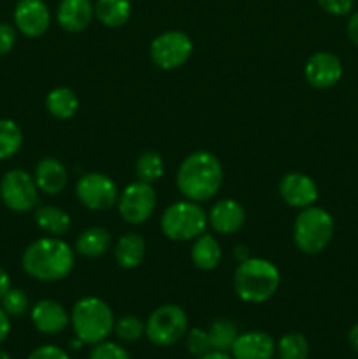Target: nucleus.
<instances>
[{"label": "nucleus", "instance_id": "nucleus-18", "mask_svg": "<svg viewBox=\"0 0 358 359\" xmlns=\"http://www.w3.org/2000/svg\"><path fill=\"white\" fill-rule=\"evenodd\" d=\"M230 354L234 359H272L276 356V340L265 332L239 333Z\"/></svg>", "mask_w": 358, "mask_h": 359}, {"label": "nucleus", "instance_id": "nucleus-34", "mask_svg": "<svg viewBox=\"0 0 358 359\" xmlns=\"http://www.w3.org/2000/svg\"><path fill=\"white\" fill-rule=\"evenodd\" d=\"M354 0H318V6L333 16H346L353 9Z\"/></svg>", "mask_w": 358, "mask_h": 359}, {"label": "nucleus", "instance_id": "nucleus-19", "mask_svg": "<svg viewBox=\"0 0 358 359\" xmlns=\"http://www.w3.org/2000/svg\"><path fill=\"white\" fill-rule=\"evenodd\" d=\"M34 179L37 182V188L46 195H60L67 188L69 182V172L67 167L56 158H42L35 165Z\"/></svg>", "mask_w": 358, "mask_h": 359}, {"label": "nucleus", "instance_id": "nucleus-17", "mask_svg": "<svg viewBox=\"0 0 358 359\" xmlns=\"http://www.w3.org/2000/svg\"><path fill=\"white\" fill-rule=\"evenodd\" d=\"M211 228L220 235H234L244 226L246 210L237 200L225 198L214 203L207 214Z\"/></svg>", "mask_w": 358, "mask_h": 359}, {"label": "nucleus", "instance_id": "nucleus-30", "mask_svg": "<svg viewBox=\"0 0 358 359\" xmlns=\"http://www.w3.org/2000/svg\"><path fill=\"white\" fill-rule=\"evenodd\" d=\"M114 333L121 342H137L146 335V323L137 316H121L114 321Z\"/></svg>", "mask_w": 358, "mask_h": 359}, {"label": "nucleus", "instance_id": "nucleus-12", "mask_svg": "<svg viewBox=\"0 0 358 359\" xmlns=\"http://www.w3.org/2000/svg\"><path fill=\"white\" fill-rule=\"evenodd\" d=\"M14 27L25 37H42L51 25V11L44 0H20L14 7Z\"/></svg>", "mask_w": 358, "mask_h": 359}, {"label": "nucleus", "instance_id": "nucleus-32", "mask_svg": "<svg viewBox=\"0 0 358 359\" xmlns=\"http://www.w3.org/2000/svg\"><path fill=\"white\" fill-rule=\"evenodd\" d=\"M186 349L192 356L200 358L204 354H207L209 351H213L211 347L209 335H207V330L202 328H192L186 332Z\"/></svg>", "mask_w": 358, "mask_h": 359}, {"label": "nucleus", "instance_id": "nucleus-14", "mask_svg": "<svg viewBox=\"0 0 358 359\" xmlns=\"http://www.w3.org/2000/svg\"><path fill=\"white\" fill-rule=\"evenodd\" d=\"M304 76L312 88L329 90L336 86L343 77V63L333 53L318 51L309 56L305 62Z\"/></svg>", "mask_w": 358, "mask_h": 359}, {"label": "nucleus", "instance_id": "nucleus-6", "mask_svg": "<svg viewBox=\"0 0 358 359\" xmlns=\"http://www.w3.org/2000/svg\"><path fill=\"white\" fill-rule=\"evenodd\" d=\"M207 212L192 200L174 202L161 214V233L174 242L195 241L207 228Z\"/></svg>", "mask_w": 358, "mask_h": 359}, {"label": "nucleus", "instance_id": "nucleus-27", "mask_svg": "<svg viewBox=\"0 0 358 359\" xmlns=\"http://www.w3.org/2000/svg\"><path fill=\"white\" fill-rule=\"evenodd\" d=\"M207 335H209L213 351L230 353L232 346H234L235 339L239 335V330L237 325L234 321H230V319H216V321L211 323L209 330H207Z\"/></svg>", "mask_w": 358, "mask_h": 359}, {"label": "nucleus", "instance_id": "nucleus-23", "mask_svg": "<svg viewBox=\"0 0 358 359\" xmlns=\"http://www.w3.org/2000/svg\"><path fill=\"white\" fill-rule=\"evenodd\" d=\"M111 233L102 226H91L76 238L74 251L84 258H100L111 249Z\"/></svg>", "mask_w": 358, "mask_h": 359}, {"label": "nucleus", "instance_id": "nucleus-37", "mask_svg": "<svg viewBox=\"0 0 358 359\" xmlns=\"http://www.w3.org/2000/svg\"><path fill=\"white\" fill-rule=\"evenodd\" d=\"M9 333H11V318L2 311V307H0V346L6 342Z\"/></svg>", "mask_w": 358, "mask_h": 359}, {"label": "nucleus", "instance_id": "nucleus-7", "mask_svg": "<svg viewBox=\"0 0 358 359\" xmlns=\"http://www.w3.org/2000/svg\"><path fill=\"white\" fill-rule=\"evenodd\" d=\"M188 332V316L179 305L165 304L154 309L146 319V337L158 347L178 344Z\"/></svg>", "mask_w": 358, "mask_h": 359}, {"label": "nucleus", "instance_id": "nucleus-35", "mask_svg": "<svg viewBox=\"0 0 358 359\" xmlns=\"http://www.w3.org/2000/svg\"><path fill=\"white\" fill-rule=\"evenodd\" d=\"M16 28L9 23H0V56L13 51L14 46H16Z\"/></svg>", "mask_w": 358, "mask_h": 359}, {"label": "nucleus", "instance_id": "nucleus-2", "mask_svg": "<svg viewBox=\"0 0 358 359\" xmlns=\"http://www.w3.org/2000/svg\"><path fill=\"white\" fill-rule=\"evenodd\" d=\"M175 184L186 200L197 203L207 202L223 184L221 161L209 151H193L179 165Z\"/></svg>", "mask_w": 358, "mask_h": 359}, {"label": "nucleus", "instance_id": "nucleus-43", "mask_svg": "<svg viewBox=\"0 0 358 359\" xmlns=\"http://www.w3.org/2000/svg\"><path fill=\"white\" fill-rule=\"evenodd\" d=\"M0 359H13V356H11V354L7 353V351L0 349Z\"/></svg>", "mask_w": 358, "mask_h": 359}, {"label": "nucleus", "instance_id": "nucleus-11", "mask_svg": "<svg viewBox=\"0 0 358 359\" xmlns=\"http://www.w3.org/2000/svg\"><path fill=\"white\" fill-rule=\"evenodd\" d=\"M118 212L123 221L128 224H144L154 212L157 207V193H154L153 184L135 181L126 186L118 196Z\"/></svg>", "mask_w": 358, "mask_h": 359}, {"label": "nucleus", "instance_id": "nucleus-13", "mask_svg": "<svg viewBox=\"0 0 358 359\" xmlns=\"http://www.w3.org/2000/svg\"><path fill=\"white\" fill-rule=\"evenodd\" d=\"M279 196L291 209H305L318 200V186L314 179L302 172H288L279 181Z\"/></svg>", "mask_w": 358, "mask_h": 359}, {"label": "nucleus", "instance_id": "nucleus-10", "mask_svg": "<svg viewBox=\"0 0 358 359\" xmlns=\"http://www.w3.org/2000/svg\"><path fill=\"white\" fill-rule=\"evenodd\" d=\"M76 196L88 210L104 212L118 203L119 189L109 175L90 172L77 179Z\"/></svg>", "mask_w": 358, "mask_h": 359}, {"label": "nucleus", "instance_id": "nucleus-26", "mask_svg": "<svg viewBox=\"0 0 358 359\" xmlns=\"http://www.w3.org/2000/svg\"><path fill=\"white\" fill-rule=\"evenodd\" d=\"M165 174V161L157 151H144L135 160V175L137 181L154 184L160 181Z\"/></svg>", "mask_w": 358, "mask_h": 359}, {"label": "nucleus", "instance_id": "nucleus-21", "mask_svg": "<svg viewBox=\"0 0 358 359\" xmlns=\"http://www.w3.org/2000/svg\"><path fill=\"white\" fill-rule=\"evenodd\" d=\"M190 256H192V262L197 269L209 272V270H214L220 265L223 252H221V245L218 238L204 231L202 235H199L193 241Z\"/></svg>", "mask_w": 358, "mask_h": 359}, {"label": "nucleus", "instance_id": "nucleus-31", "mask_svg": "<svg viewBox=\"0 0 358 359\" xmlns=\"http://www.w3.org/2000/svg\"><path fill=\"white\" fill-rule=\"evenodd\" d=\"M0 307L9 318H21L30 309V300L23 290L11 286V290L0 300Z\"/></svg>", "mask_w": 358, "mask_h": 359}, {"label": "nucleus", "instance_id": "nucleus-4", "mask_svg": "<svg viewBox=\"0 0 358 359\" xmlns=\"http://www.w3.org/2000/svg\"><path fill=\"white\" fill-rule=\"evenodd\" d=\"M114 321L111 307L97 297L81 298L70 311V325L76 333V339L88 346L107 340L109 335L114 332Z\"/></svg>", "mask_w": 358, "mask_h": 359}, {"label": "nucleus", "instance_id": "nucleus-41", "mask_svg": "<svg viewBox=\"0 0 358 359\" xmlns=\"http://www.w3.org/2000/svg\"><path fill=\"white\" fill-rule=\"evenodd\" d=\"M234 258L237 259L239 263L241 262H244V259H248L249 258V251H248V248H246V245H235L234 248Z\"/></svg>", "mask_w": 358, "mask_h": 359}, {"label": "nucleus", "instance_id": "nucleus-15", "mask_svg": "<svg viewBox=\"0 0 358 359\" xmlns=\"http://www.w3.org/2000/svg\"><path fill=\"white\" fill-rule=\"evenodd\" d=\"M32 325L44 335H58L70 325V314L56 300H39L30 311Z\"/></svg>", "mask_w": 358, "mask_h": 359}, {"label": "nucleus", "instance_id": "nucleus-1", "mask_svg": "<svg viewBox=\"0 0 358 359\" xmlns=\"http://www.w3.org/2000/svg\"><path fill=\"white\" fill-rule=\"evenodd\" d=\"M76 251L60 237H42L32 242L21 256L25 272L41 283H56L72 272Z\"/></svg>", "mask_w": 358, "mask_h": 359}, {"label": "nucleus", "instance_id": "nucleus-25", "mask_svg": "<svg viewBox=\"0 0 358 359\" xmlns=\"http://www.w3.org/2000/svg\"><path fill=\"white\" fill-rule=\"evenodd\" d=\"M93 7L95 18L109 28L123 27L132 16V4L128 0H97Z\"/></svg>", "mask_w": 358, "mask_h": 359}, {"label": "nucleus", "instance_id": "nucleus-5", "mask_svg": "<svg viewBox=\"0 0 358 359\" xmlns=\"http://www.w3.org/2000/svg\"><path fill=\"white\" fill-rule=\"evenodd\" d=\"M333 237V219L321 207L300 209L293 223V242L304 255H319Z\"/></svg>", "mask_w": 358, "mask_h": 359}, {"label": "nucleus", "instance_id": "nucleus-24", "mask_svg": "<svg viewBox=\"0 0 358 359\" xmlns=\"http://www.w3.org/2000/svg\"><path fill=\"white\" fill-rule=\"evenodd\" d=\"M79 109V98L76 91L67 86L53 88L46 95V111L56 119H70Z\"/></svg>", "mask_w": 358, "mask_h": 359}, {"label": "nucleus", "instance_id": "nucleus-42", "mask_svg": "<svg viewBox=\"0 0 358 359\" xmlns=\"http://www.w3.org/2000/svg\"><path fill=\"white\" fill-rule=\"evenodd\" d=\"M197 359H234V358H232V354L223 353V351H209V353Z\"/></svg>", "mask_w": 358, "mask_h": 359}, {"label": "nucleus", "instance_id": "nucleus-22", "mask_svg": "<svg viewBox=\"0 0 358 359\" xmlns=\"http://www.w3.org/2000/svg\"><path fill=\"white\" fill-rule=\"evenodd\" d=\"M35 224L41 228L44 233L51 235V237H62L63 233L70 230V214L63 210L62 207L56 205H42L34 210Z\"/></svg>", "mask_w": 358, "mask_h": 359}, {"label": "nucleus", "instance_id": "nucleus-28", "mask_svg": "<svg viewBox=\"0 0 358 359\" xmlns=\"http://www.w3.org/2000/svg\"><path fill=\"white\" fill-rule=\"evenodd\" d=\"M23 146V132L13 119H0V161L9 160Z\"/></svg>", "mask_w": 358, "mask_h": 359}, {"label": "nucleus", "instance_id": "nucleus-8", "mask_svg": "<svg viewBox=\"0 0 358 359\" xmlns=\"http://www.w3.org/2000/svg\"><path fill=\"white\" fill-rule=\"evenodd\" d=\"M0 198L7 209L18 214L37 209L39 188L34 175L21 168L7 170L0 181Z\"/></svg>", "mask_w": 358, "mask_h": 359}, {"label": "nucleus", "instance_id": "nucleus-20", "mask_svg": "<svg viewBox=\"0 0 358 359\" xmlns=\"http://www.w3.org/2000/svg\"><path fill=\"white\" fill-rule=\"evenodd\" d=\"M146 256V241L140 235L128 231L123 233L114 244V262L119 269L132 270L142 263Z\"/></svg>", "mask_w": 358, "mask_h": 359}, {"label": "nucleus", "instance_id": "nucleus-36", "mask_svg": "<svg viewBox=\"0 0 358 359\" xmlns=\"http://www.w3.org/2000/svg\"><path fill=\"white\" fill-rule=\"evenodd\" d=\"M27 359H70V358L62 347L53 346V344H46V346H41L37 347V349L32 351Z\"/></svg>", "mask_w": 358, "mask_h": 359}, {"label": "nucleus", "instance_id": "nucleus-3", "mask_svg": "<svg viewBox=\"0 0 358 359\" xmlns=\"http://www.w3.org/2000/svg\"><path fill=\"white\" fill-rule=\"evenodd\" d=\"M279 284V270L269 259L249 256L234 272V290L246 304H265L277 293Z\"/></svg>", "mask_w": 358, "mask_h": 359}, {"label": "nucleus", "instance_id": "nucleus-33", "mask_svg": "<svg viewBox=\"0 0 358 359\" xmlns=\"http://www.w3.org/2000/svg\"><path fill=\"white\" fill-rule=\"evenodd\" d=\"M88 359H130L128 351L116 342L104 340L100 344H95L90 351Z\"/></svg>", "mask_w": 358, "mask_h": 359}, {"label": "nucleus", "instance_id": "nucleus-38", "mask_svg": "<svg viewBox=\"0 0 358 359\" xmlns=\"http://www.w3.org/2000/svg\"><path fill=\"white\" fill-rule=\"evenodd\" d=\"M347 37H350V41L354 46H358V13L350 16V21H347Z\"/></svg>", "mask_w": 358, "mask_h": 359}, {"label": "nucleus", "instance_id": "nucleus-9", "mask_svg": "<svg viewBox=\"0 0 358 359\" xmlns=\"http://www.w3.org/2000/svg\"><path fill=\"white\" fill-rule=\"evenodd\" d=\"M193 53V42L188 34L167 30L157 35L150 46L151 62L161 70H175L185 65Z\"/></svg>", "mask_w": 358, "mask_h": 359}, {"label": "nucleus", "instance_id": "nucleus-29", "mask_svg": "<svg viewBox=\"0 0 358 359\" xmlns=\"http://www.w3.org/2000/svg\"><path fill=\"white\" fill-rule=\"evenodd\" d=\"M276 353L279 359H309V342L302 333L288 332L277 340Z\"/></svg>", "mask_w": 358, "mask_h": 359}, {"label": "nucleus", "instance_id": "nucleus-39", "mask_svg": "<svg viewBox=\"0 0 358 359\" xmlns=\"http://www.w3.org/2000/svg\"><path fill=\"white\" fill-rule=\"evenodd\" d=\"M11 290V277L6 270L0 266V300H2L4 294Z\"/></svg>", "mask_w": 358, "mask_h": 359}, {"label": "nucleus", "instance_id": "nucleus-16", "mask_svg": "<svg viewBox=\"0 0 358 359\" xmlns=\"http://www.w3.org/2000/svg\"><path fill=\"white\" fill-rule=\"evenodd\" d=\"M95 7L91 0H60L56 7V21L69 34H79L91 25Z\"/></svg>", "mask_w": 358, "mask_h": 359}, {"label": "nucleus", "instance_id": "nucleus-40", "mask_svg": "<svg viewBox=\"0 0 358 359\" xmlns=\"http://www.w3.org/2000/svg\"><path fill=\"white\" fill-rule=\"evenodd\" d=\"M347 342H350L351 349L358 353V325L351 326V330L347 332Z\"/></svg>", "mask_w": 358, "mask_h": 359}]
</instances>
